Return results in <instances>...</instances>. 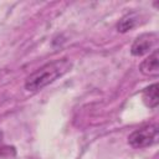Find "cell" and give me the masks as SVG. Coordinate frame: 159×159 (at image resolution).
<instances>
[{
    "label": "cell",
    "mask_w": 159,
    "mask_h": 159,
    "mask_svg": "<svg viewBox=\"0 0 159 159\" xmlns=\"http://www.w3.org/2000/svg\"><path fill=\"white\" fill-rule=\"evenodd\" d=\"M139 71L145 76H158L159 73V51L154 50L139 65Z\"/></svg>",
    "instance_id": "cell-4"
},
{
    "label": "cell",
    "mask_w": 159,
    "mask_h": 159,
    "mask_svg": "<svg viewBox=\"0 0 159 159\" xmlns=\"http://www.w3.org/2000/svg\"><path fill=\"white\" fill-rule=\"evenodd\" d=\"M72 67V63L68 58H60L51 61L40 68H37L34 73H31L25 81V88L29 92H37L55 82L57 78L62 77L67 73Z\"/></svg>",
    "instance_id": "cell-1"
},
{
    "label": "cell",
    "mask_w": 159,
    "mask_h": 159,
    "mask_svg": "<svg viewBox=\"0 0 159 159\" xmlns=\"http://www.w3.org/2000/svg\"><path fill=\"white\" fill-rule=\"evenodd\" d=\"M135 25H137V16L134 14H129L119 20V22L117 24V30L119 32H127L133 27H135Z\"/></svg>",
    "instance_id": "cell-6"
},
{
    "label": "cell",
    "mask_w": 159,
    "mask_h": 159,
    "mask_svg": "<svg viewBox=\"0 0 159 159\" xmlns=\"http://www.w3.org/2000/svg\"><path fill=\"white\" fill-rule=\"evenodd\" d=\"M159 139V128L157 124H149L135 129L128 137V144L133 148H147L155 144Z\"/></svg>",
    "instance_id": "cell-2"
},
{
    "label": "cell",
    "mask_w": 159,
    "mask_h": 159,
    "mask_svg": "<svg viewBox=\"0 0 159 159\" xmlns=\"http://www.w3.org/2000/svg\"><path fill=\"white\" fill-rule=\"evenodd\" d=\"M1 138H2V134H1V132H0V142H1Z\"/></svg>",
    "instance_id": "cell-7"
},
{
    "label": "cell",
    "mask_w": 159,
    "mask_h": 159,
    "mask_svg": "<svg viewBox=\"0 0 159 159\" xmlns=\"http://www.w3.org/2000/svg\"><path fill=\"white\" fill-rule=\"evenodd\" d=\"M157 41H158L157 34H154V32L142 34L133 41L132 47H130V52L133 56L145 55L157 45Z\"/></svg>",
    "instance_id": "cell-3"
},
{
    "label": "cell",
    "mask_w": 159,
    "mask_h": 159,
    "mask_svg": "<svg viewBox=\"0 0 159 159\" xmlns=\"http://www.w3.org/2000/svg\"><path fill=\"white\" fill-rule=\"evenodd\" d=\"M158 83H153L150 84L149 87L144 88L143 92H142V98H143V102L145 103L147 107L154 109L158 107V103H159V97H158Z\"/></svg>",
    "instance_id": "cell-5"
}]
</instances>
